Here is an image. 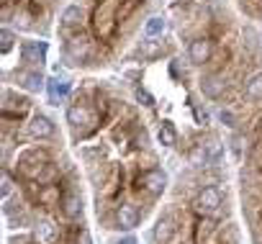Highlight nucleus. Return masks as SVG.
<instances>
[{
  "label": "nucleus",
  "instance_id": "nucleus-1",
  "mask_svg": "<svg viewBox=\"0 0 262 244\" xmlns=\"http://www.w3.org/2000/svg\"><path fill=\"white\" fill-rule=\"evenodd\" d=\"M47 162H49V154H47L44 149H39V147L24 149V152L18 154V170H21V175L29 178V180H36V178L41 175V170L47 167Z\"/></svg>",
  "mask_w": 262,
  "mask_h": 244
},
{
  "label": "nucleus",
  "instance_id": "nucleus-2",
  "mask_svg": "<svg viewBox=\"0 0 262 244\" xmlns=\"http://www.w3.org/2000/svg\"><path fill=\"white\" fill-rule=\"evenodd\" d=\"M137 185H139V190H147L149 195H162L165 188H167V175L160 172L157 167H155V170H144V172L139 175Z\"/></svg>",
  "mask_w": 262,
  "mask_h": 244
},
{
  "label": "nucleus",
  "instance_id": "nucleus-3",
  "mask_svg": "<svg viewBox=\"0 0 262 244\" xmlns=\"http://www.w3.org/2000/svg\"><path fill=\"white\" fill-rule=\"evenodd\" d=\"M193 206H195L198 213L211 216V213H216V211L221 208V193H219L216 188H203V190L198 193V198H195Z\"/></svg>",
  "mask_w": 262,
  "mask_h": 244
},
{
  "label": "nucleus",
  "instance_id": "nucleus-4",
  "mask_svg": "<svg viewBox=\"0 0 262 244\" xmlns=\"http://www.w3.org/2000/svg\"><path fill=\"white\" fill-rule=\"evenodd\" d=\"M139 221H142V213H139V208L134 203H121L116 208V224H118V229L131 231V229L139 226Z\"/></svg>",
  "mask_w": 262,
  "mask_h": 244
},
{
  "label": "nucleus",
  "instance_id": "nucleus-5",
  "mask_svg": "<svg viewBox=\"0 0 262 244\" xmlns=\"http://www.w3.org/2000/svg\"><path fill=\"white\" fill-rule=\"evenodd\" d=\"M67 121H70V124L77 129V126H82V124H88L90 129L95 126V116H93V110L85 105V103H75V105H70L67 108Z\"/></svg>",
  "mask_w": 262,
  "mask_h": 244
},
{
  "label": "nucleus",
  "instance_id": "nucleus-6",
  "mask_svg": "<svg viewBox=\"0 0 262 244\" xmlns=\"http://www.w3.org/2000/svg\"><path fill=\"white\" fill-rule=\"evenodd\" d=\"M211 52H213V47H211L208 39H193L188 44V59H190V64H198V67L206 64L211 59Z\"/></svg>",
  "mask_w": 262,
  "mask_h": 244
},
{
  "label": "nucleus",
  "instance_id": "nucleus-7",
  "mask_svg": "<svg viewBox=\"0 0 262 244\" xmlns=\"http://www.w3.org/2000/svg\"><path fill=\"white\" fill-rule=\"evenodd\" d=\"M29 134H31L34 139H49V137H54V124H52L47 116L36 113V116L31 118V124H29Z\"/></svg>",
  "mask_w": 262,
  "mask_h": 244
},
{
  "label": "nucleus",
  "instance_id": "nucleus-8",
  "mask_svg": "<svg viewBox=\"0 0 262 244\" xmlns=\"http://www.w3.org/2000/svg\"><path fill=\"white\" fill-rule=\"evenodd\" d=\"M80 21H82V11H80V6H70V8H64V13L59 16V29H62V34H70V31L80 29Z\"/></svg>",
  "mask_w": 262,
  "mask_h": 244
},
{
  "label": "nucleus",
  "instance_id": "nucleus-9",
  "mask_svg": "<svg viewBox=\"0 0 262 244\" xmlns=\"http://www.w3.org/2000/svg\"><path fill=\"white\" fill-rule=\"evenodd\" d=\"M36 239L41 241V244H57L59 241V226L54 224V221H39L36 224Z\"/></svg>",
  "mask_w": 262,
  "mask_h": 244
},
{
  "label": "nucleus",
  "instance_id": "nucleus-10",
  "mask_svg": "<svg viewBox=\"0 0 262 244\" xmlns=\"http://www.w3.org/2000/svg\"><path fill=\"white\" fill-rule=\"evenodd\" d=\"M224 80L219 77V75H206V77H201V90H203V95L206 98H221L224 95Z\"/></svg>",
  "mask_w": 262,
  "mask_h": 244
},
{
  "label": "nucleus",
  "instance_id": "nucleus-11",
  "mask_svg": "<svg viewBox=\"0 0 262 244\" xmlns=\"http://www.w3.org/2000/svg\"><path fill=\"white\" fill-rule=\"evenodd\" d=\"M44 52H47V44H41V41H26L24 47H21V54H24V59L26 62H44Z\"/></svg>",
  "mask_w": 262,
  "mask_h": 244
},
{
  "label": "nucleus",
  "instance_id": "nucleus-12",
  "mask_svg": "<svg viewBox=\"0 0 262 244\" xmlns=\"http://www.w3.org/2000/svg\"><path fill=\"white\" fill-rule=\"evenodd\" d=\"M62 213H64L67 218H77V216L82 213V198H80L77 193H67V195L62 198Z\"/></svg>",
  "mask_w": 262,
  "mask_h": 244
},
{
  "label": "nucleus",
  "instance_id": "nucleus-13",
  "mask_svg": "<svg viewBox=\"0 0 262 244\" xmlns=\"http://www.w3.org/2000/svg\"><path fill=\"white\" fill-rule=\"evenodd\" d=\"M175 231H178V226H175V218H172V216H165V218H160V221H157L155 236H157V241L167 244V241L172 239V234H175Z\"/></svg>",
  "mask_w": 262,
  "mask_h": 244
},
{
  "label": "nucleus",
  "instance_id": "nucleus-14",
  "mask_svg": "<svg viewBox=\"0 0 262 244\" xmlns=\"http://www.w3.org/2000/svg\"><path fill=\"white\" fill-rule=\"evenodd\" d=\"M59 185H54V183H49V185H44L41 188V195H39V206H44V208H52V206H59Z\"/></svg>",
  "mask_w": 262,
  "mask_h": 244
},
{
  "label": "nucleus",
  "instance_id": "nucleus-15",
  "mask_svg": "<svg viewBox=\"0 0 262 244\" xmlns=\"http://www.w3.org/2000/svg\"><path fill=\"white\" fill-rule=\"evenodd\" d=\"M157 139H160L162 147H175L178 144V131H175V126L170 124V121H162V126L157 131Z\"/></svg>",
  "mask_w": 262,
  "mask_h": 244
},
{
  "label": "nucleus",
  "instance_id": "nucleus-16",
  "mask_svg": "<svg viewBox=\"0 0 262 244\" xmlns=\"http://www.w3.org/2000/svg\"><path fill=\"white\" fill-rule=\"evenodd\" d=\"M41 82H44V77L39 75V72H18V85H24L26 90H39L41 87Z\"/></svg>",
  "mask_w": 262,
  "mask_h": 244
},
{
  "label": "nucleus",
  "instance_id": "nucleus-17",
  "mask_svg": "<svg viewBox=\"0 0 262 244\" xmlns=\"http://www.w3.org/2000/svg\"><path fill=\"white\" fill-rule=\"evenodd\" d=\"M247 98L249 100H262V72L259 75H254L249 82H247Z\"/></svg>",
  "mask_w": 262,
  "mask_h": 244
},
{
  "label": "nucleus",
  "instance_id": "nucleus-18",
  "mask_svg": "<svg viewBox=\"0 0 262 244\" xmlns=\"http://www.w3.org/2000/svg\"><path fill=\"white\" fill-rule=\"evenodd\" d=\"M49 93H52V100L64 98V95L70 93V85H67V82H59V80H52V82H49Z\"/></svg>",
  "mask_w": 262,
  "mask_h": 244
},
{
  "label": "nucleus",
  "instance_id": "nucleus-19",
  "mask_svg": "<svg viewBox=\"0 0 262 244\" xmlns=\"http://www.w3.org/2000/svg\"><path fill=\"white\" fill-rule=\"evenodd\" d=\"M213 231H216V224H213L211 218H206V221H201V226H198V239H201V241H208V239L213 236Z\"/></svg>",
  "mask_w": 262,
  "mask_h": 244
},
{
  "label": "nucleus",
  "instance_id": "nucleus-20",
  "mask_svg": "<svg viewBox=\"0 0 262 244\" xmlns=\"http://www.w3.org/2000/svg\"><path fill=\"white\" fill-rule=\"evenodd\" d=\"M54 178H57V167L52 165V162H47V167L41 170V175L36 178L41 185H49V183H54Z\"/></svg>",
  "mask_w": 262,
  "mask_h": 244
},
{
  "label": "nucleus",
  "instance_id": "nucleus-21",
  "mask_svg": "<svg viewBox=\"0 0 262 244\" xmlns=\"http://www.w3.org/2000/svg\"><path fill=\"white\" fill-rule=\"evenodd\" d=\"M219 121H221L224 126H229V129H234V126H236V116H234L229 108H221V110H219Z\"/></svg>",
  "mask_w": 262,
  "mask_h": 244
},
{
  "label": "nucleus",
  "instance_id": "nucleus-22",
  "mask_svg": "<svg viewBox=\"0 0 262 244\" xmlns=\"http://www.w3.org/2000/svg\"><path fill=\"white\" fill-rule=\"evenodd\" d=\"M162 31H165V21H162V18H149L147 34H149V36H157V34H162Z\"/></svg>",
  "mask_w": 262,
  "mask_h": 244
},
{
  "label": "nucleus",
  "instance_id": "nucleus-23",
  "mask_svg": "<svg viewBox=\"0 0 262 244\" xmlns=\"http://www.w3.org/2000/svg\"><path fill=\"white\" fill-rule=\"evenodd\" d=\"M137 100H139L142 105H147V108H152V105H155V98H152L144 87H137Z\"/></svg>",
  "mask_w": 262,
  "mask_h": 244
},
{
  "label": "nucleus",
  "instance_id": "nucleus-24",
  "mask_svg": "<svg viewBox=\"0 0 262 244\" xmlns=\"http://www.w3.org/2000/svg\"><path fill=\"white\" fill-rule=\"evenodd\" d=\"M11 193H13V183H11V175L6 172V175H3V198L8 201V198H11Z\"/></svg>",
  "mask_w": 262,
  "mask_h": 244
},
{
  "label": "nucleus",
  "instance_id": "nucleus-25",
  "mask_svg": "<svg viewBox=\"0 0 262 244\" xmlns=\"http://www.w3.org/2000/svg\"><path fill=\"white\" fill-rule=\"evenodd\" d=\"M11 47H13V34L3 29V52H11Z\"/></svg>",
  "mask_w": 262,
  "mask_h": 244
},
{
  "label": "nucleus",
  "instance_id": "nucleus-26",
  "mask_svg": "<svg viewBox=\"0 0 262 244\" xmlns=\"http://www.w3.org/2000/svg\"><path fill=\"white\" fill-rule=\"evenodd\" d=\"M139 160H144V167H147V170H155V157H152V154H142Z\"/></svg>",
  "mask_w": 262,
  "mask_h": 244
},
{
  "label": "nucleus",
  "instance_id": "nucleus-27",
  "mask_svg": "<svg viewBox=\"0 0 262 244\" xmlns=\"http://www.w3.org/2000/svg\"><path fill=\"white\" fill-rule=\"evenodd\" d=\"M82 244H93V241H90V236H88V234H82Z\"/></svg>",
  "mask_w": 262,
  "mask_h": 244
}]
</instances>
